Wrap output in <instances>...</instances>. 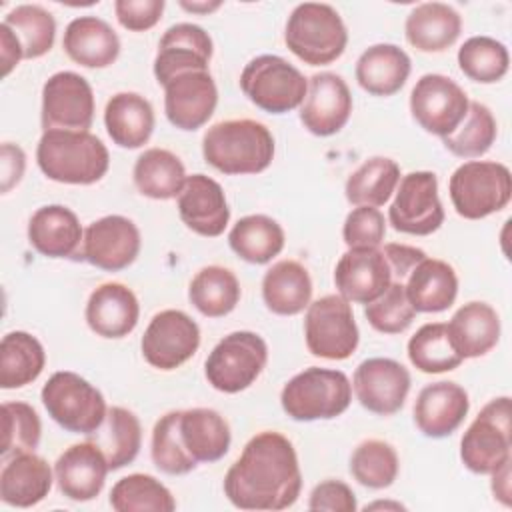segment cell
Listing matches in <instances>:
<instances>
[{
  "label": "cell",
  "mask_w": 512,
  "mask_h": 512,
  "mask_svg": "<svg viewBox=\"0 0 512 512\" xmlns=\"http://www.w3.org/2000/svg\"><path fill=\"white\" fill-rule=\"evenodd\" d=\"M302 490L292 442L274 430L252 436L224 476V494L240 510H284Z\"/></svg>",
  "instance_id": "obj_1"
},
{
  "label": "cell",
  "mask_w": 512,
  "mask_h": 512,
  "mask_svg": "<svg viewBox=\"0 0 512 512\" xmlns=\"http://www.w3.org/2000/svg\"><path fill=\"white\" fill-rule=\"evenodd\" d=\"M36 162L42 174L54 182L88 186L108 172L110 154L104 142L90 132L44 130Z\"/></svg>",
  "instance_id": "obj_2"
},
{
  "label": "cell",
  "mask_w": 512,
  "mask_h": 512,
  "mask_svg": "<svg viewBox=\"0 0 512 512\" xmlns=\"http://www.w3.org/2000/svg\"><path fill=\"white\" fill-rule=\"evenodd\" d=\"M204 160L222 174H258L274 158V136L256 120H224L210 126L202 138Z\"/></svg>",
  "instance_id": "obj_3"
},
{
  "label": "cell",
  "mask_w": 512,
  "mask_h": 512,
  "mask_svg": "<svg viewBox=\"0 0 512 512\" xmlns=\"http://www.w3.org/2000/svg\"><path fill=\"white\" fill-rule=\"evenodd\" d=\"M284 42L302 62L324 66L342 56L348 44V30L330 4L304 2L290 12Z\"/></svg>",
  "instance_id": "obj_4"
},
{
  "label": "cell",
  "mask_w": 512,
  "mask_h": 512,
  "mask_svg": "<svg viewBox=\"0 0 512 512\" xmlns=\"http://www.w3.org/2000/svg\"><path fill=\"white\" fill-rule=\"evenodd\" d=\"M352 384L340 370L310 366L292 376L282 392V410L296 422L332 420L348 410Z\"/></svg>",
  "instance_id": "obj_5"
},
{
  "label": "cell",
  "mask_w": 512,
  "mask_h": 512,
  "mask_svg": "<svg viewBox=\"0 0 512 512\" xmlns=\"http://www.w3.org/2000/svg\"><path fill=\"white\" fill-rule=\"evenodd\" d=\"M448 192L458 216L480 220L508 206L512 176L502 162L470 160L452 172Z\"/></svg>",
  "instance_id": "obj_6"
},
{
  "label": "cell",
  "mask_w": 512,
  "mask_h": 512,
  "mask_svg": "<svg viewBox=\"0 0 512 512\" xmlns=\"http://www.w3.org/2000/svg\"><path fill=\"white\" fill-rule=\"evenodd\" d=\"M48 416L68 432L92 434L106 418L102 392L76 372H54L40 392Z\"/></svg>",
  "instance_id": "obj_7"
},
{
  "label": "cell",
  "mask_w": 512,
  "mask_h": 512,
  "mask_svg": "<svg viewBox=\"0 0 512 512\" xmlns=\"http://www.w3.org/2000/svg\"><path fill=\"white\" fill-rule=\"evenodd\" d=\"M240 88L260 110L286 114L302 106L308 92V80L288 60L276 54H262L244 66Z\"/></svg>",
  "instance_id": "obj_8"
},
{
  "label": "cell",
  "mask_w": 512,
  "mask_h": 512,
  "mask_svg": "<svg viewBox=\"0 0 512 512\" xmlns=\"http://www.w3.org/2000/svg\"><path fill=\"white\" fill-rule=\"evenodd\" d=\"M512 404L508 396L492 398L466 428L460 460L474 474H492L510 462Z\"/></svg>",
  "instance_id": "obj_9"
},
{
  "label": "cell",
  "mask_w": 512,
  "mask_h": 512,
  "mask_svg": "<svg viewBox=\"0 0 512 512\" xmlns=\"http://www.w3.org/2000/svg\"><path fill=\"white\" fill-rule=\"evenodd\" d=\"M268 362L264 338L250 330L224 336L208 354L204 374L208 384L224 394H236L254 384Z\"/></svg>",
  "instance_id": "obj_10"
},
{
  "label": "cell",
  "mask_w": 512,
  "mask_h": 512,
  "mask_svg": "<svg viewBox=\"0 0 512 512\" xmlns=\"http://www.w3.org/2000/svg\"><path fill=\"white\" fill-rule=\"evenodd\" d=\"M306 348L312 356L326 360L350 358L360 342V332L348 300L340 294H326L306 308Z\"/></svg>",
  "instance_id": "obj_11"
},
{
  "label": "cell",
  "mask_w": 512,
  "mask_h": 512,
  "mask_svg": "<svg viewBox=\"0 0 512 512\" xmlns=\"http://www.w3.org/2000/svg\"><path fill=\"white\" fill-rule=\"evenodd\" d=\"M388 220L392 228L402 234L428 236L436 232L444 222L436 174L416 170L402 176L388 208Z\"/></svg>",
  "instance_id": "obj_12"
},
{
  "label": "cell",
  "mask_w": 512,
  "mask_h": 512,
  "mask_svg": "<svg viewBox=\"0 0 512 512\" xmlns=\"http://www.w3.org/2000/svg\"><path fill=\"white\" fill-rule=\"evenodd\" d=\"M466 92L444 74H424L410 92L412 118L440 138L454 132L468 112Z\"/></svg>",
  "instance_id": "obj_13"
},
{
  "label": "cell",
  "mask_w": 512,
  "mask_h": 512,
  "mask_svg": "<svg viewBox=\"0 0 512 512\" xmlns=\"http://www.w3.org/2000/svg\"><path fill=\"white\" fill-rule=\"evenodd\" d=\"M200 346L198 324L182 310H162L152 316L140 348L144 360L158 370H176L188 362Z\"/></svg>",
  "instance_id": "obj_14"
},
{
  "label": "cell",
  "mask_w": 512,
  "mask_h": 512,
  "mask_svg": "<svg viewBox=\"0 0 512 512\" xmlns=\"http://www.w3.org/2000/svg\"><path fill=\"white\" fill-rule=\"evenodd\" d=\"M42 128L88 132L94 120V92L90 82L70 70L52 74L42 88Z\"/></svg>",
  "instance_id": "obj_15"
},
{
  "label": "cell",
  "mask_w": 512,
  "mask_h": 512,
  "mask_svg": "<svg viewBox=\"0 0 512 512\" xmlns=\"http://www.w3.org/2000/svg\"><path fill=\"white\" fill-rule=\"evenodd\" d=\"M140 244L138 226L126 216L110 214L88 224L80 258L100 270L118 272L138 258Z\"/></svg>",
  "instance_id": "obj_16"
},
{
  "label": "cell",
  "mask_w": 512,
  "mask_h": 512,
  "mask_svg": "<svg viewBox=\"0 0 512 512\" xmlns=\"http://www.w3.org/2000/svg\"><path fill=\"white\" fill-rule=\"evenodd\" d=\"M410 372L392 358H368L358 364L352 378L356 400L374 414H396L410 392Z\"/></svg>",
  "instance_id": "obj_17"
},
{
  "label": "cell",
  "mask_w": 512,
  "mask_h": 512,
  "mask_svg": "<svg viewBox=\"0 0 512 512\" xmlns=\"http://www.w3.org/2000/svg\"><path fill=\"white\" fill-rule=\"evenodd\" d=\"M218 88L208 70H192L164 84V112L178 130H198L214 114Z\"/></svg>",
  "instance_id": "obj_18"
},
{
  "label": "cell",
  "mask_w": 512,
  "mask_h": 512,
  "mask_svg": "<svg viewBox=\"0 0 512 512\" xmlns=\"http://www.w3.org/2000/svg\"><path fill=\"white\" fill-rule=\"evenodd\" d=\"M352 114V94L342 76L318 72L308 80V92L300 106V122L314 136L340 132Z\"/></svg>",
  "instance_id": "obj_19"
},
{
  "label": "cell",
  "mask_w": 512,
  "mask_h": 512,
  "mask_svg": "<svg viewBox=\"0 0 512 512\" xmlns=\"http://www.w3.org/2000/svg\"><path fill=\"white\" fill-rule=\"evenodd\" d=\"M212 58V38L210 34L190 22H180L170 26L158 42V52L154 58V76L158 84H168L174 76L208 70Z\"/></svg>",
  "instance_id": "obj_20"
},
{
  "label": "cell",
  "mask_w": 512,
  "mask_h": 512,
  "mask_svg": "<svg viewBox=\"0 0 512 512\" xmlns=\"http://www.w3.org/2000/svg\"><path fill=\"white\" fill-rule=\"evenodd\" d=\"M338 294L356 304H370L392 284L390 266L378 248H348L334 268Z\"/></svg>",
  "instance_id": "obj_21"
},
{
  "label": "cell",
  "mask_w": 512,
  "mask_h": 512,
  "mask_svg": "<svg viewBox=\"0 0 512 512\" xmlns=\"http://www.w3.org/2000/svg\"><path fill=\"white\" fill-rule=\"evenodd\" d=\"M110 466L104 452L90 440L66 448L54 464L58 490L74 502L94 500L106 482Z\"/></svg>",
  "instance_id": "obj_22"
},
{
  "label": "cell",
  "mask_w": 512,
  "mask_h": 512,
  "mask_svg": "<svg viewBox=\"0 0 512 512\" xmlns=\"http://www.w3.org/2000/svg\"><path fill=\"white\" fill-rule=\"evenodd\" d=\"M178 214L192 232L206 238L220 236L230 220V208L222 186L206 174H192L186 178L178 194Z\"/></svg>",
  "instance_id": "obj_23"
},
{
  "label": "cell",
  "mask_w": 512,
  "mask_h": 512,
  "mask_svg": "<svg viewBox=\"0 0 512 512\" xmlns=\"http://www.w3.org/2000/svg\"><path fill=\"white\" fill-rule=\"evenodd\" d=\"M470 410L468 392L456 382H432L424 386L414 402L416 428L428 438L450 436Z\"/></svg>",
  "instance_id": "obj_24"
},
{
  "label": "cell",
  "mask_w": 512,
  "mask_h": 512,
  "mask_svg": "<svg viewBox=\"0 0 512 512\" xmlns=\"http://www.w3.org/2000/svg\"><path fill=\"white\" fill-rule=\"evenodd\" d=\"M86 324L102 338L128 336L140 318L136 294L120 282L100 284L86 302Z\"/></svg>",
  "instance_id": "obj_25"
},
{
  "label": "cell",
  "mask_w": 512,
  "mask_h": 512,
  "mask_svg": "<svg viewBox=\"0 0 512 512\" xmlns=\"http://www.w3.org/2000/svg\"><path fill=\"white\" fill-rule=\"evenodd\" d=\"M28 240L42 256L72 258L82 250L84 232L78 216L70 208L48 204L30 216Z\"/></svg>",
  "instance_id": "obj_26"
},
{
  "label": "cell",
  "mask_w": 512,
  "mask_h": 512,
  "mask_svg": "<svg viewBox=\"0 0 512 512\" xmlns=\"http://www.w3.org/2000/svg\"><path fill=\"white\" fill-rule=\"evenodd\" d=\"M68 58L84 68H106L120 54V38L114 28L98 16L74 18L62 38Z\"/></svg>",
  "instance_id": "obj_27"
},
{
  "label": "cell",
  "mask_w": 512,
  "mask_h": 512,
  "mask_svg": "<svg viewBox=\"0 0 512 512\" xmlns=\"http://www.w3.org/2000/svg\"><path fill=\"white\" fill-rule=\"evenodd\" d=\"M52 480V470L42 456L34 452L14 454L0 472V498L16 508L36 506L48 496Z\"/></svg>",
  "instance_id": "obj_28"
},
{
  "label": "cell",
  "mask_w": 512,
  "mask_h": 512,
  "mask_svg": "<svg viewBox=\"0 0 512 512\" xmlns=\"http://www.w3.org/2000/svg\"><path fill=\"white\" fill-rule=\"evenodd\" d=\"M450 342L462 358L488 354L500 340L498 312L486 302H468L460 306L446 324Z\"/></svg>",
  "instance_id": "obj_29"
},
{
  "label": "cell",
  "mask_w": 512,
  "mask_h": 512,
  "mask_svg": "<svg viewBox=\"0 0 512 512\" xmlns=\"http://www.w3.org/2000/svg\"><path fill=\"white\" fill-rule=\"evenodd\" d=\"M104 126L120 148H142L154 132L152 104L136 92H118L106 102Z\"/></svg>",
  "instance_id": "obj_30"
},
{
  "label": "cell",
  "mask_w": 512,
  "mask_h": 512,
  "mask_svg": "<svg viewBox=\"0 0 512 512\" xmlns=\"http://www.w3.org/2000/svg\"><path fill=\"white\" fill-rule=\"evenodd\" d=\"M404 288L416 312H444L458 296V276L448 262L426 256L410 270Z\"/></svg>",
  "instance_id": "obj_31"
},
{
  "label": "cell",
  "mask_w": 512,
  "mask_h": 512,
  "mask_svg": "<svg viewBox=\"0 0 512 512\" xmlns=\"http://www.w3.org/2000/svg\"><path fill=\"white\" fill-rule=\"evenodd\" d=\"M410 56L396 44H374L356 60V80L372 96H392L408 80Z\"/></svg>",
  "instance_id": "obj_32"
},
{
  "label": "cell",
  "mask_w": 512,
  "mask_h": 512,
  "mask_svg": "<svg viewBox=\"0 0 512 512\" xmlns=\"http://www.w3.org/2000/svg\"><path fill=\"white\" fill-rule=\"evenodd\" d=\"M460 32V14L444 2L418 4L404 24L408 44L420 52H442L458 40Z\"/></svg>",
  "instance_id": "obj_33"
},
{
  "label": "cell",
  "mask_w": 512,
  "mask_h": 512,
  "mask_svg": "<svg viewBox=\"0 0 512 512\" xmlns=\"http://www.w3.org/2000/svg\"><path fill=\"white\" fill-rule=\"evenodd\" d=\"M178 430L184 448L196 462H216L230 448V426L212 408L180 410Z\"/></svg>",
  "instance_id": "obj_34"
},
{
  "label": "cell",
  "mask_w": 512,
  "mask_h": 512,
  "mask_svg": "<svg viewBox=\"0 0 512 512\" xmlns=\"http://www.w3.org/2000/svg\"><path fill=\"white\" fill-rule=\"evenodd\" d=\"M262 298L266 308L278 316L300 314L312 298L308 270L298 260H278L262 278Z\"/></svg>",
  "instance_id": "obj_35"
},
{
  "label": "cell",
  "mask_w": 512,
  "mask_h": 512,
  "mask_svg": "<svg viewBox=\"0 0 512 512\" xmlns=\"http://www.w3.org/2000/svg\"><path fill=\"white\" fill-rule=\"evenodd\" d=\"M106 456L110 470H120L134 462L142 446V426L138 416L122 406H112L106 412L104 422L88 434Z\"/></svg>",
  "instance_id": "obj_36"
},
{
  "label": "cell",
  "mask_w": 512,
  "mask_h": 512,
  "mask_svg": "<svg viewBox=\"0 0 512 512\" xmlns=\"http://www.w3.org/2000/svg\"><path fill=\"white\" fill-rule=\"evenodd\" d=\"M138 192L152 200L176 198L186 182V170L182 160L166 148L144 150L132 170Z\"/></svg>",
  "instance_id": "obj_37"
},
{
  "label": "cell",
  "mask_w": 512,
  "mask_h": 512,
  "mask_svg": "<svg viewBox=\"0 0 512 512\" xmlns=\"http://www.w3.org/2000/svg\"><path fill=\"white\" fill-rule=\"evenodd\" d=\"M284 240L282 226L266 214L240 218L228 234L232 252L250 264H268L282 252Z\"/></svg>",
  "instance_id": "obj_38"
},
{
  "label": "cell",
  "mask_w": 512,
  "mask_h": 512,
  "mask_svg": "<svg viewBox=\"0 0 512 512\" xmlns=\"http://www.w3.org/2000/svg\"><path fill=\"white\" fill-rule=\"evenodd\" d=\"M46 352L28 332H8L0 342V386L4 390L32 384L44 370Z\"/></svg>",
  "instance_id": "obj_39"
},
{
  "label": "cell",
  "mask_w": 512,
  "mask_h": 512,
  "mask_svg": "<svg viewBox=\"0 0 512 512\" xmlns=\"http://www.w3.org/2000/svg\"><path fill=\"white\" fill-rule=\"evenodd\" d=\"M188 298L202 316L222 318L236 308L240 300V282L236 274L224 266H204L192 278Z\"/></svg>",
  "instance_id": "obj_40"
},
{
  "label": "cell",
  "mask_w": 512,
  "mask_h": 512,
  "mask_svg": "<svg viewBox=\"0 0 512 512\" xmlns=\"http://www.w3.org/2000/svg\"><path fill=\"white\" fill-rule=\"evenodd\" d=\"M400 182V166L386 156L362 162L346 180V200L354 206H384Z\"/></svg>",
  "instance_id": "obj_41"
},
{
  "label": "cell",
  "mask_w": 512,
  "mask_h": 512,
  "mask_svg": "<svg viewBox=\"0 0 512 512\" xmlns=\"http://www.w3.org/2000/svg\"><path fill=\"white\" fill-rule=\"evenodd\" d=\"M408 358L412 366L424 374L450 372L462 364V356L454 350L448 328L442 322H428L408 340Z\"/></svg>",
  "instance_id": "obj_42"
},
{
  "label": "cell",
  "mask_w": 512,
  "mask_h": 512,
  "mask_svg": "<svg viewBox=\"0 0 512 512\" xmlns=\"http://www.w3.org/2000/svg\"><path fill=\"white\" fill-rule=\"evenodd\" d=\"M110 506L116 512H172L176 510V500L154 476L128 474L112 486Z\"/></svg>",
  "instance_id": "obj_43"
},
{
  "label": "cell",
  "mask_w": 512,
  "mask_h": 512,
  "mask_svg": "<svg viewBox=\"0 0 512 512\" xmlns=\"http://www.w3.org/2000/svg\"><path fill=\"white\" fill-rule=\"evenodd\" d=\"M2 22L18 38L26 60L40 58L54 46L56 20L38 4H20L12 8Z\"/></svg>",
  "instance_id": "obj_44"
},
{
  "label": "cell",
  "mask_w": 512,
  "mask_h": 512,
  "mask_svg": "<svg viewBox=\"0 0 512 512\" xmlns=\"http://www.w3.org/2000/svg\"><path fill=\"white\" fill-rule=\"evenodd\" d=\"M400 470L398 454L392 444L384 440H364L350 456V474L366 488L382 490L394 484Z\"/></svg>",
  "instance_id": "obj_45"
},
{
  "label": "cell",
  "mask_w": 512,
  "mask_h": 512,
  "mask_svg": "<svg viewBox=\"0 0 512 512\" xmlns=\"http://www.w3.org/2000/svg\"><path fill=\"white\" fill-rule=\"evenodd\" d=\"M508 48L490 36H472L458 48V66L474 82L494 84L508 72Z\"/></svg>",
  "instance_id": "obj_46"
},
{
  "label": "cell",
  "mask_w": 512,
  "mask_h": 512,
  "mask_svg": "<svg viewBox=\"0 0 512 512\" xmlns=\"http://www.w3.org/2000/svg\"><path fill=\"white\" fill-rule=\"evenodd\" d=\"M496 140V120L488 106L470 102L460 126L442 138L448 152L458 158H480Z\"/></svg>",
  "instance_id": "obj_47"
},
{
  "label": "cell",
  "mask_w": 512,
  "mask_h": 512,
  "mask_svg": "<svg viewBox=\"0 0 512 512\" xmlns=\"http://www.w3.org/2000/svg\"><path fill=\"white\" fill-rule=\"evenodd\" d=\"M178 416L180 410L166 412L160 416L152 428V446L150 456L154 466L170 476H182L192 472L198 462L188 454L182 444L180 430H178Z\"/></svg>",
  "instance_id": "obj_48"
},
{
  "label": "cell",
  "mask_w": 512,
  "mask_h": 512,
  "mask_svg": "<svg viewBox=\"0 0 512 512\" xmlns=\"http://www.w3.org/2000/svg\"><path fill=\"white\" fill-rule=\"evenodd\" d=\"M42 422L38 412L26 402L2 404V444L0 456L8 458L20 452H34L40 444Z\"/></svg>",
  "instance_id": "obj_49"
},
{
  "label": "cell",
  "mask_w": 512,
  "mask_h": 512,
  "mask_svg": "<svg viewBox=\"0 0 512 512\" xmlns=\"http://www.w3.org/2000/svg\"><path fill=\"white\" fill-rule=\"evenodd\" d=\"M364 316L368 324L382 332V334H400L404 332L414 316L416 310L412 308L404 282H392L382 296H378L374 302L366 304Z\"/></svg>",
  "instance_id": "obj_50"
},
{
  "label": "cell",
  "mask_w": 512,
  "mask_h": 512,
  "mask_svg": "<svg viewBox=\"0 0 512 512\" xmlns=\"http://www.w3.org/2000/svg\"><path fill=\"white\" fill-rule=\"evenodd\" d=\"M386 236L384 214L374 206H356L348 212L342 238L348 248H378Z\"/></svg>",
  "instance_id": "obj_51"
},
{
  "label": "cell",
  "mask_w": 512,
  "mask_h": 512,
  "mask_svg": "<svg viewBox=\"0 0 512 512\" xmlns=\"http://www.w3.org/2000/svg\"><path fill=\"white\" fill-rule=\"evenodd\" d=\"M164 6V0H116L114 12L120 26L132 32H144L160 22Z\"/></svg>",
  "instance_id": "obj_52"
},
{
  "label": "cell",
  "mask_w": 512,
  "mask_h": 512,
  "mask_svg": "<svg viewBox=\"0 0 512 512\" xmlns=\"http://www.w3.org/2000/svg\"><path fill=\"white\" fill-rule=\"evenodd\" d=\"M310 510H328V512H356V496L352 488L342 480H324L316 484L308 498Z\"/></svg>",
  "instance_id": "obj_53"
},
{
  "label": "cell",
  "mask_w": 512,
  "mask_h": 512,
  "mask_svg": "<svg viewBox=\"0 0 512 512\" xmlns=\"http://www.w3.org/2000/svg\"><path fill=\"white\" fill-rule=\"evenodd\" d=\"M382 254L390 266V274H392V282H404L410 274V270L426 258V252L422 248L416 246H408V244H384Z\"/></svg>",
  "instance_id": "obj_54"
},
{
  "label": "cell",
  "mask_w": 512,
  "mask_h": 512,
  "mask_svg": "<svg viewBox=\"0 0 512 512\" xmlns=\"http://www.w3.org/2000/svg\"><path fill=\"white\" fill-rule=\"evenodd\" d=\"M26 170V154L18 144L4 142L0 148V190L10 192L24 176Z\"/></svg>",
  "instance_id": "obj_55"
},
{
  "label": "cell",
  "mask_w": 512,
  "mask_h": 512,
  "mask_svg": "<svg viewBox=\"0 0 512 512\" xmlns=\"http://www.w3.org/2000/svg\"><path fill=\"white\" fill-rule=\"evenodd\" d=\"M0 58H2V76H8L24 58L18 38L4 22L0 24Z\"/></svg>",
  "instance_id": "obj_56"
},
{
  "label": "cell",
  "mask_w": 512,
  "mask_h": 512,
  "mask_svg": "<svg viewBox=\"0 0 512 512\" xmlns=\"http://www.w3.org/2000/svg\"><path fill=\"white\" fill-rule=\"evenodd\" d=\"M492 492L504 506H510V462L492 472Z\"/></svg>",
  "instance_id": "obj_57"
},
{
  "label": "cell",
  "mask_w": 512,
  "mask_h": 512,
  "mask_svg": "<svg viewBox=\"0 0 512 512\" xmlns=\"http://www.w3.org/2000/svg\"><path fill=\"white\" fill-rule=\"evenodd\" d=\"M180 6L188 12H196V14H208L216 8H220V2H180Z\"/></svg>",
  "instance_id": "obj_58"
},
{
  "label": "cell",
  "mask_w": 512,
  "mask_h": 512,
  "mask_svg": "<svg viewBox=\"0 0 512 512\" xmlns=\"http://www.w3.org/2000/svg\"><path fill=\"white\" fill-rule=\"evenodd\" d=\"M374 508H394V510H404L402 504H390V502H374V504H368L366 510H374Z\"/></svg>",
  "instance_id": "obj_59"
}]
</instances>
